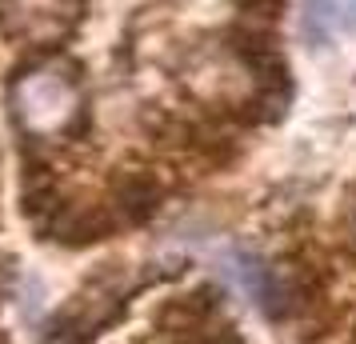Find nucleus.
Here are the masks:
<instances>
[{"label":"nucleus","mask_w":356,"mask_h":344,"mask_svg":"<svg viewBox=\"0 0 356 344\" xmlns=\"http://www.w3.org/2000/svg\"><path fill=\"white\" fill-rule=\"evenodd\" d=\"M124 309H129L124 272H120V264H104L88 280V288L81 296H72V304L44 328L40 344H92L100 336V328H108Z\"/></svg>","instance_id":"nucleus-2"},{"label":"nucleus","mask_w":356,"mask_h":344,"mask_svg":"<svg viewBox=\"0 0 356 344\" xmlns=\"http://www.w3.org/2000/svg\"><path fill=\"white\" fill-rule=\"evenodd\" d=\"M161 200H164L161 181L145 168H129L113 181V208L120 216V224H145L148 216H156Z\"/></svg>","instance_id":"nucleus-6"},{"label":"nucleus","mask_w":356,"mask_h":344,"mask_svg":"<svg viewBox=\"0 0 356 344\" xmlns=\"http://www.w3.org/2000/svg\"><path fill=\"white\" fill-rule=\"evenodd\" d=\"M116 229H120V216H116L113 204H88V200H81V204H56L40 220L44 240H56V245H68V248L108 240Z\"/></svg>","instance_id":"nucleus-4"},{"label":"nucleus","mask_w":356,"mask_h":344,"mask_svg":"<svg viewBox=\"0 0 356 344\" xmlns=\"http://www.w3.org/2000/svg\"><path fill=\"white\" fill-rule=\"evenodd\" d=\"M81 17V0H0V33L24 49H56Z\"/></svg>","instance_id":"nucleus-3"},{"label":"nucleus","mask_w":356,"mask_h":344,"mask_svg":"<svg viewBox=\"0 0 356 344\" xmlns=\"http://www.w3.org/2000/svg\"><path fill=\"white\" fill-rule=\"evenodd\" d=\"M0 344H8V341H4V332H0Z\"/></svg>","instance_id":"nucleus-10"},{"label":"nucleus","mask_w":356,"mask_h":344,"mask_svg":"<svg viewBox=\"0 0 356 344\" xmlns=\"http://www.w3.org/2000/svg\"><path fill=\"white\" fill-rule=\"evenodd\" d=\"M353 245H356V220H353Z\"/></svg>","instance_id":"nucleus-9"},{"label":"nucleus","mask_w":356,"mask_h":344,"mask_svg":"<svg viewBox=\"0 0 356 344\" xmlns=\"http://www.w3.org/2000/svg\"><path fill=\"white\" fill-rule=\"evenodd\" d=\"M8 108L24 136L33 140H56L72 136L84 124V97L81 84L68 68L40 60V65L20 68L8 88Z\"/></svg>","instance_id":"nucleus-1"},{"label":"nucleus","mask_w":356,"mask_h":344,"mask_svg":"<svg viewBox=\"0 0 356 344\" xmlns=\"http://www.w3.org/2000/svg\"><path fill=\"white\" fill-rule=\"evenodd\" d=\"M332 20H337V33H353L356 28V0H332Z\"/></svg>","instance_id":"nucleus-8"},{"label":"nucleus","mask_w":356,"mask_h":344,"mask_svg":"<svg viewBox=\"0 0 356 344\" xmlns=\"http://www.w3.org/2000/svg\"><path fill=\"white\" fill-rule=\"evenodd\" d=\"M308 44H328L337 33V20H332V0H305V17H300Z\"/></svg>","instance_id":"nucleus-7"},{"label":"nucleus","mask_w":356,"mask_h":344,"mask_svg":"<svg viewBox=\"0 0 356 344\" xmlns=\"http://www.w3.org/2000/svg\"><path fill=\"white\" fill-rule=\"evenodd\" d=\"M161 328L168 336H177L180 344H204L209 332L216 328V300L212 288H193L184 296H172L161 309Z\"/></svg>","instance_id":"nucleus-5"}]
</instances>
